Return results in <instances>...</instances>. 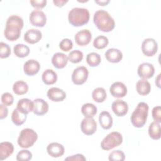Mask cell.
Wrapping results in <instances>:
<instances>
[{"label":"cell","mask_w":161,"mask_h":161,"mask_svg":"<svg viewBox=\"0 0 161 161\" xmlns=\"http://www.w3.org/2000/svg\"><path fill=\"white\" fill-rule=\"evenodd\" d=\"M47 151L48 154L52 157L58 158L64 155L65 148L62 144L57 142H53L48 145Z\"/></svg>","instance_id":"2e32d148"},{"label":"cell","mask_w":161,"mask_h":161,"mask_svg":"<svg viewBox=\"0 0 161 161\" xmlns=\"http://www.w3.org/2000/svg\"><path fill=\"white\" fill-rule=\"evenodd\" d=\"M105 57L106 60L111 63H118L123 58L122 52L117 48H109L105 52Z\"/></svg>","instance_id":"7402d4cb"},{"label":"cell","mask_w":161,"mask_h":161,"mask_svg":"<svg viewBox=\"0 0 161 161\" xmlns=\"http://www.w3.org/2000/svg\"><path fill=\"white\" fill-rule=\"evenodd\" d=\"M42 79L46 85H52L55 84L57 80V75L52 69L45 70L42 75Z\"/></svg>","instance_id":"484cf974"},{"label":"cell","mask_w":161,"mask_h":161,"mask_svg":"<svg viewBox=\"0 0 161 161\" xmlns=\"http://www.w3.org/2000/svg\"><path fill=\"white\" fill-rule=\"evenodd\" d=\"M88 75L89 71L86 67H78L72 72V80L75 85H81L87 80Z\"/></svg>","instance_id":"52a82bcc"},{"label":"cell","mask_w":161,"mask_h":161,"mask_svg":"<svg viewBox=\"0 0 161 161\" xmlns=\"http://www.w3.org/2000/svg\"><path fill=\"white\" fill-rule=\"evenodd\" d=\"M42 32L40 30L34 28L28 30L24 35V40L30 44H35L38 43L42 39Z\"/></svg>","instance_id":"ac0fdd59"},{"label":"cell","mask_w":161,"mask_h":161,"mask_svg":"<svg viewBox=\"0 0 161 161\" xmlns=\"http://www.w3.org/2000/svg\"><path fill=\"white\" fill-rule=\"evenodd\" d=\"M109 0H103V1H96L95 3L98 4L99 6H105L107 5L108 3H109Z\"/></svg>","instance_id":"bcb514c9"},{"label":"cell","mask_w":161,"mask_h":161,"mask_svg":"<svg viewBox=\"0 0 161 161\" xmlns=\"http://www.w3.org/2000/svg\"><path fill=\"white\" fill-rule=\"evenodd\" d=\"M123 142V136L118 131H113L108 134L102 140L101 147L104 150H109L118 147Z\"/></svg>","instance_id":"8992f818"},{"label":"cell","mask_w":161,"mask_h":161,"mask_svg":"<svg viewBox=\"0 0 161 161\" xmlns=\"http://www.w3.org/2000/svg\"><path fill=\"white\" fill-rule=\"evenodd\" d=\"M30 3L33 8H38V9L43 8L47 4L46 0H34V1H30Z\"/></svg>","instance_id":"b9f144b4"},{"label":"cell","mask_w":161,"mask_h":161,"mask_svg":"<svg viewBox=\"0 0 161 161\" xmlns=\"http://www.w3.org/2000/svg\"><path fill=\"white\" fill-rule=\"evenodd\" d=\"M32 158V153L28 150H21L16 155V160L18 161H28Z\"/></svg>","instance_id":"8d00e7d4"},{"label":"cell","mask_w":161,"mask_h":161,"mask_svg":"<svg viewBox=\"0 0 161 161\" xmlns=\"http://www.w3.org/2000/svg\"><path fill=\"white\" fill-rule=\"evenodd\" d=\"M93 21L95 26L103 32L111 31L115 26L114 19L108 12L103 9L97 10L94 13Z\"/></svg>","instance_id":"7a4b0ae2"},{"label":"cell","mask_w":161,"mask_h":161,"mask_svg":"<svg viewBox=\"0 0 161 161\" xmlns=\"http://www.w3.org/2000/svg\"><path fill=\"white\" fill-rule=\"evenodd\" d=\"M68 59L72 63H79L83 59V53L79 50H73L69 53Z\"/></svg>","instance_id":"e575fe53"},{"label":"cell","mask_w":161,"mask_h":161,"mask_svg":"<svg viewBox=\"0 0 161 161\" xmlns=\"http://www.w3.org/2000/svg\"><path fill=\"white\" fill-rule=\"evenodd\" d=\"M148 105L146 103L140 102L138 104L130 118L131 122L135 127L142 128L145 125L148 117Z\"/></svg>","instance_id":"277c9868"},{"label":"cell","mask_w":161,"mask_h":161,"mask_svg":"<svg viewBox=\"0 0 161 161\" xmlns=\"http://www.w3.org/2000/svg\"><path fill=\"white\" fill-rule=\"evenodd\" d=\"M47 97L54 102L62 101L66 97V93L58 87H51L47 91Z\"/></svg>","instance_id":"d6986e66"},{"label":"cell","mask_w":161,"mask_h":161,"mask_svg":"<svg viewBox=\"0 0 161 161\" xmlns=\"http://www.w3.org/2000/svg\"><path fill=\"white\" fill-rule=\"evenodd\" d=\"M13 91L17 95H23L28 92V86L23 80H18L13 84Z\"/></svg>","instance_id":"f546056e"},{"label":"cell","mask_w":161,"mask_h":161,"mask_svg":"<svg viewBox=\"0 0 161 161\" xmlns=\"http://www.w3.org/2000/svg\"><path fill=\"white\" fill-rule=\"evenodd\" d=\"M74 39L75 43L79 46H86L90 43L92 39V35L89 30L84 29L75 34Z\"/></svg>","instance_id":"7c38bea8"},{"label":"cell","mask_w":161,"mask_h":161,"mask_svg":"<svg viewBox=\"0 0 161 161\" xmlns=\"http://www.w3.org/2000/svg\"><path fill=\"white\" fill-rule=\"evenodd\" d=\"M82 132L86 135H93L97 129V123L93 118H84L80 123Z\"/></svg>","instance_id":"30bf717a"},{"label":"cell","mask_w":161,"mask_h":161,"mask_svg":"<svg viewBox=\"0 0 161 161\" xmlns=\"http://www.w3.org/2000/svg\"><path fill=\"white\" fill-rule=\"evenodd\" d=\"M67 2H68L67 0H66V1L65 0H53V4L56 6H58V7H62Z\"/></svg>","instance_id":"f6af8a7d"},{"label":"cell","mask_w":161,"mask_h":161,"mask_svg":"<svg viewBox=\"0 0 161 161\" xmlns=\"http://www.w3.org/2000/svg\"><path fill=\"white\" fill-rule=\"evenodd\" d=\"M86 158L82 154H76L67 157L65 160H86Z\"/></svg>","instance_id":"ee69618b"},{"label":"cell","mask_w":161,"mask_h":161,"mask_svg":"<svg viewBox=\"0 0 161 161\" xmlns=\"http://www.w3.org/2000/svg\"><path fill=\"white\" fill-rule=\"evenodd\" d=\"M33 101L28 98L21 99L17 103V109L21 113L25 114H28L29 113L33 111Z\"/></svg>","instance_id":"44dd1931"},{"label":"cell","mask_w":161,"mask_h":161,"mask_svg":"<svg viewBox=\"0 0 161 161\" xmlns=\"http://www.w3.org/2000/svg\"><path fill=\"white\" fill-rule=\"evenodd\" d=\"M11 54L10 47L4 42L0 43V57L1 58H8Z\"/></svg>","instance_id":"74e56055"},{"label":"cell","mask_w":161,"mask_h":161,"mask_svg":"<svg viewBox=\"0 0 161 161\" xmlns=\"http://www.w3.org/2000/svg\"><path fill=\"white\" fill-rule=\"evenodd\" d=\"M109 92L113 97L121 98L125 97L127 94V87L121 82H115L110 86Z\"/></svg>","instance_id":"8fae6325"},{"label":"cell","mask_w":161,"mask_h":161,"mask_svg":"<svg viewBox=\"0 0 161 161\" xmlns=\"http://www.w3.org/2000/svg\"><path fill=\"white\" fill-rule=\"evenodd\" d=\"M38 139V135L33 129H23L18 138V144L23 148H28L33 145Z\"/></svg>","instance_id":"5b68a950"},{"label":"cell","mask_w":161,"mask_h":161,"mask_svg":"<svg viewBox=\"0 0 161 161\" xmlns=\"http://www.w3.org/2000/svg\"><path fill=\"white\" fill-rule=\"evenodd\" d=\"M154 73L155 68L153 65L148 62L142 63L138 68V74L139 77L145 79L152 77Z\"/></svg>","instance_id":"4fadbf2b"},{"label":"cell","mask_w":161,"mask_h":161,"mask_svg":"<svg viewBox=\"0 0 161 161\" xmlns=\"http://www.w3.org/2000/svg\"><path fill=\"white\" fill-rule=\"evenodd\" d=\"M81 112L86 118H93L97 113V108L92 103H86L82 105Z\"/></svg>","instance_id":"83f0119b"},{"label":"cell","mask_w":161,"mask_h":161,"mask_svg":"<svg viewBox=\"0 0 161 161\" xmlns=\"http://www.w3.org/2000/svg\"><path fill=\"white\" fill-rule=\"evenodd\" d=\"M33 113L38 116H42L46 114L48 110V104L43 99L36 98L33 101Z\"/></svg>","instance_id":"9a60e30c"},{"label":"cell","mask_w":161,"mask_h":161,"mask_svg":"<svg viewBox=\"0 0 161 161\" xmlns=\"http://www.w3.org/2000/svg\"><path fill=\"white\" fill-rule=\"evenodd\" d=\"M108 43V38L103 35L97 36L93 41V46L97 49H103L107 47Z\"/></svg>","instance_id":"836d02e7"},{"label":"cell","mask_w":161,"mask_h":161,"mask_svg":"<svg viewBox=\"0 0 161 161\" xmlns=\"http://www.w3.org/2000/svg\"><path fill=\"white\" fill-rule=\"evenodd\" d=\"M142 50L143 53L147 57L153 56L158 50L157 42L152 38L144 40L142 44Z\"/></svg>","instance_id":"ba28073f"},{"label":"cell","mask_w":161,"mask_h":161,"mask_svg":"<svg viewBox=\"0 0 161 161\" xmlns=\"http://www.w3.org/2000/svg\"><path fill=\"white\" fill-rule=\"evenodd\" d=\"M108 159L110 161H123L125 159V155L121 150H113L109 154Z\"/></svg>","instance_id":"d590c367"},{"label":"cell","mask_w":161,"mask_h":161,"mask_svg":"<svg viewBox=\"0 0 161 161\" xmlns=\"http://www.w3.org/2000/svg\"><path fill=\"white\" fill-rule=\"evenodd\" d=\"M136 89L140 95L146 96L150 93L151 86L150 82L147 79H142L136 82Z\"/></svg>","instance_id":"d4e9b609"},{"label":"cell","mask_w":161,"mask_h":161,"mask_svg":"<svg viewBox=\"0 0 161 161\" xmlns=\"http://www.w3.org/2000/svg\"><path fill=\"white\" fill-rule=\"evenodd\" d=\"M87 63L91 67H97L101 63V59L100 55L96 52H91L86 57Z\"/></svg>","instance_id":"d6a6232c"},{"label":"cell","mask_w":161,"mask_h":161,"mask_svg":"<svg viewBox=\"0 0 161 161\" xmlns=\"http://www.w3.org/2000/svg\"><path fill=\"white\" fill-rule=\"evenodd\" d=\"M148 135L153 140H159L160 138V123L156 121L152 122L148 128Z\"/></svg>","instance_id":"4316f807"},{"label":"cell","mask_w":161,"mask_h":161,"mask_svg":"<svg viewBox=\"0 0 161 161\" xmlns=\"http://www.w3.org/2000/svg\"><path fill=\"white\" fill-rule=\"evenodd\" d=\"M68 57L61 52L55 53L52 58V63L53 65L57 69L64 68L68 62Z\"/></svg>","instance_id":"ffe728a7"},{"label":"cell","mask_w":161,"mask_h":161,"mask_svg":"<svg viewBox=\"0 0 161 161\" xmlns=\"http://www.w3.org/2000/svg\"><path fill=\"white\" fill-rule=\"evenodd\" d=\"M92 97L94 101L97 103H103L106 98V92L103 87H97L92 92Z\"/></svg>","instance_id":"1f68e13d"},{"label":"cell","mask_w":161,"mask_h":161,"mask_svg":"<svg viewBox=\"0 0 161 161\" xmlns=\"http://www.w3.org/2000/svg\"><path fill=\"white\" fill-rule=\"evenodd\" d=\"M13 51L15 55L19 58L26 57L30 53L29 47L21 43H18L13 48Z\"/></svg>","instance_id":"4dcf8cb0"},{"label":"cell","mask_w":161,"mask_h":161,"mask_svg":"<svg viewBox=\"0 0 161 161\" xmlns=\"http://www.w3.org/2000/svg\"><path fill=\"white\" fill-rule=\"evenodd\" d=\"M30 21L31 24L36 27H43L47 23V16L41 10H33L30 14Z\"/></svg>","instance_id":"9c48e42d"},{"label":"cell","mask_w":161,"mask_h":161,"mask_svg":"<svg viewBox=\"0 0 161 161\" xmlns=\"http://www.w3.org/2000/svg\"><path fill=\"white\" fill-rule=\"evenodd\" d=\"M152 118L154 121L160 123L161 122V108L160 106H155L152 111Z\"/></svg>","instance_id":"60d3db41"},{"label":"cell","mask_w":161,"mask_h":161,"mask_svg":"<svg viewBox=\"0 0 161 161\" xmlns=\"http://www.w3.org/2000/svg\"><path fill=\"white\" fill-rule=\"evenodd\" d=\"M89 11L83 8H74L69 13V22L74 26H81L88 23L89 20Z\"/></svg>","instance_id":"3957f363"},{"label":"cell","mask_w":161,"mask_h":161,"mask_svg":"<svg viewBox=\"0 0 161 161\" xmlns=\"http://www.w3.org/2000/svg\"><path fill=\"white\" fill-rule=\"evenodd\" d=\"M59 47L64 52H68L72 48L73 43L70 39L64 38L59 43Z\"/></svg>","instance_id":"f35d334b"},{"label":"cell","mask_w":161,"mask_h":161,"mask_svg":"<svg viewBox=\"0 0 161 161\" xmlns=\"http://www.w3.org/2000/svg\"><path fill=\"white\" fill-rule=\"evenodd\" d=\"M8 113V109L3 104H0V118L3 119L7 117Z\"/></svg>","instance_id":"7bdbcfd3"},{"label":"cell","mask_w":161,"mask_h":161,"mask_svg":"<svg viewBox=\"0 0 161 161\" xmlns=\"http://www.w3.org/2000/svg\"><path fill=\"white\" fill-rule=\"evenodd\" d=\"M27 114L21 113L17 108L14 109L11 114V120L13 123L16 126L23 125L26 119Z\"/></svg>","instance_id":"f1b7e54d"},{"label":"cell","mask_w":161,"mask_h":161,"mask_svg":"<svg viewBox=\"0 0 161 161\" xmlns=\"http://www.w3.org/2000/svg\"><path fill=\"white\" fill-rule=\"evenodd\" d=\"M99 121L101 127L104 130L109 129L113 125V118L106 111H103L99 114Z\"/></svg>","instance_id":"cb8c5ba5"},{"label":"cell","mask_w":161,"mask_h":161,"mask_svg":"<svg viewBox=\"0 0 161 161\" xmlns=\"http://www.w3.org/2000/svg\"><path fill=\"white\" fill-rule=\"evenodd\" d=\"M14 97L9 92H4L1 96V102L5 106H10L13 103Z\"/></svg>","instance_id":"ab89813d"},{"label":"cell","mask_w":161,"mask_h":161,"mask_svg":"<svg viewBox=\"0 0 161 161\" xmlns=\"http://www.w3.org/2000/svg\"><path fill=\"white\" fill-rule=\"evenodd\" d=\"M111 108L113 113L117 116H124L128 111V104L121 99L114 101L111 104Z\"/></svg>","instance_id":"5bb4252c"},{"label":"cell","mask_w":161,"mask_h":161,"mask_svg":"<svg viewBox=\"0 0 161 161\" xmlns=\"http://www.w3.org/2000/svg\"><path fill=\"white\" fill-rule=\"evenodd\" d=\"M13 151L14 146L11 142H1L0 143V160L6 159L13 153Z\"/></svg>","instance_id":"603a6c76"},{"label":"cell","mask_w":161,"mask_h":161,"mask_svg":"<svg viewBox=\"0 0 161 161\" xmlns=\"http://www.w3.org/2000/svg\"><path fill=\"white\" fill-rule=\"evenodd\" d=\"M160 74H159L158 75V76L157 77V78L155 79V84H156V85L157 86V87H160Z\"/></svg>","instance_id":"7dc6e473"},{"label":"cell","mask_w":161,"mask_h":161,"mask_svg":"<svg viewBox=\"0 0 161 161\" xmlns=\"http://www.w3.org/2000/svg\"><path fill=\"white\" fill-rule=\"evenodd\" d=\"M40 69L39 62L35 60L31 59L24 64L23 70L25 74L28 76H33L36 74Z\"/></svg>","instance_id":"e0dca14e"},{"label":"cell","mask_w":161,"mask_h":161,"mask_svg":"<svg viewBox=\"0 0 161 161\" xmlns=\"http://www.w3.org/2000/svg\"><path fill=\"white\" fill-rule=\"evenodd\" d=\"M23 27L22 18L17 15L10 16L6 21V27L4 31L5 38L9 41L18 40L21 35V30Z\"/></svg>","instance_id":"6da1fadb"}]
</instances>
